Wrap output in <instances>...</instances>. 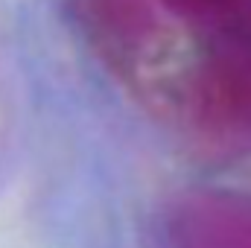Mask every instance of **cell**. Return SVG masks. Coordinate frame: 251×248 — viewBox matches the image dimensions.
<instances>
[{
  "label": "cell",
  "mask_w": 251,
  "mask_h": 248,
  "mask_svg": "<svg viewBox=\"0 0 251 248\" xmlns=\"http://www.w3.org/2000/svg\"><path fill=\"white\" fill-rule=\"evenodd\" d=\"M88 50L158 117L176 120L193 44L158 0H67Z\"/></svg>",
  "instance_id": "6da1fadb"
},
{
  "label": "cell",
  "mask_w": 251,
  "mask_h": 248,
  "mask_svg": "<svg viewBox=\"0 0 251 248\" xmlns=\"http://www.w3.org/2000/svg\"><path fill=\"white\" fill-rule=\"evenodd\" d=\"M170 248H251V193L204 187L181 193L164 216Z\"/></svg>",
  "instance_id": "7a4b0ae2"
},
{
  "label": "cell",
  "mask_w": 251,
  "mask_h": 248,
  "mask_svg": "<svg viewBox=\"0 0 251 248\" xmlns=\"http://www.w3.org/2000/svg\"><path fill=\"white\" fill-rule=\"evenodd\" d=\"M196 47L251 50V0H158Z\"/></svg>",
  "instance_id": "3957f363"
}]
</instances>
